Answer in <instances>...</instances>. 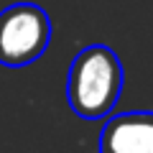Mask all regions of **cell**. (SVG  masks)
<instances>
[{
	"mask_svg": "<svg viewBox=\"0 0 153 153\" xmlns=\"http://www.w3.org/2000/svg\"><path fill=\"white\" fill-rule=\"evenodd\" d=\"M123 64L120 56L105 44L84 46L71 59L66 76L69 107L84 120H100L110 115L123 92Z\"/></svg>",
	"mask_w": 153,
	"mask_h": 153,
	"instance_id": "cell-1",
	"label": "cell"
},
{
	"mask_svg": "<svg viewBox=\"0 0 153 153\" xmlns=\"http://www.w3.org/2000/svg\"><path fill=\"white\" fill-rule=\"evenodd\" d=\"M51 41V18L41 5L13 3L0 10V64L21 69L44 56Z\"/></svg>",
	"mask_w": 153,
	"mask_h": 153,
	"instance_id": "cell-2",
	"label": "cell"
},
{
	"mask_svg": "<svg viewBox=\"0 0 153 153\" xmlns=\"http://www.w3.org/2000/svg\"><path fill=\"white\" fill-rule=\"evenodd\" d=\"M100 153H153V112L112 115L100 130Z\"/></svg>",
	"mask_w": 153,
	"mask_h": 153,
	"instance_id": "cell-3",
	"label": "cell"
}]
</instances>
